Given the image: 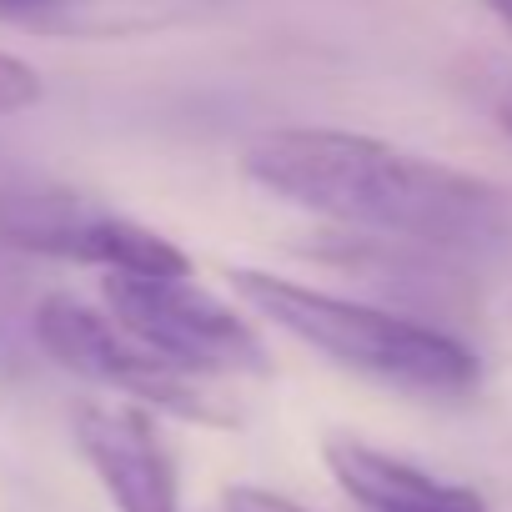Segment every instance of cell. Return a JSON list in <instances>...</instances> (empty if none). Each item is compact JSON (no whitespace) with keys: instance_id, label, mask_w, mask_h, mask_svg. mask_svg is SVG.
I'll return each instance as SVG.
<instances>
[{"instance_id":"5","label":"cell","mask_w":512,"mask_h":512,"mask_svg":"<svg viewBox=\"0 0 512 512\" xmlns=\"http://www.w3.org/2000/svg\"><path fill=\"white\" fill-rule=\"evenodd\" d=\"M0 241L36 256H61L106 272H146V277H181L191 256L166 241L161 231L76 196L66 186H16L0 191Z\"/></svg>"},{"instance_id":"7","label":"cell","mask_w":512,"mask_h":512,"mask_svg":"<svg viewBox=\"0 0 512 512\" xmlns=\"http://www.w3.org/2000/svg\"><path fill=\"white\" fill-rule=\"evenodd\" d=\"M322 457H327V472L337 477V487L362 512H487L477 487L432 477L427 467L392 457L362 437L332 432L322 442Z\"/></svg>"},{"instance_id":"6","label":"cell","mask_w":512,"mask_h":512,"mask_svg":"<svg viewBox=\"0 0 512 512\" xmlns=\"http://www.w3.org/2000/svg\"><path fill=\"white\" fill-rule=\"evenodd\" d=\"M71 437L116 512H181V472L146 407L81 402Z\"/></svg>"},{"instance_id":"9","label":"cell","mask_w":512,"mask_h":512,"mask_svg":"<svg viewBox=\"0 0 512 512\" xmlns=\"http://www.w3.org/2000/svg\"><path fill=\"white\" fill-rule=\"evenodd\" d=\"M221 512H312V507H302V502H292V497H282L272 487L236 482V487L221 492Z\"/></svg>"},{"instance_id":"8","label":"cell","mask_w":512,"mask_h":512,"mask_svg":"<svg viewBox=\"0 0 512 512\" xmlns=\"http://www.w3.org/2000/svg\"><path fill=\"white\" fill-rule=\"evenodd\" d=\"M41 101V76L36 66H26L21 56H6L0 51V116H16L26 106Z\"/></svg>"},{"instance_id":"11","label":"cell","mask_w":512,"mask_h":512,"mask_svg":"<svg viewBox=\"0 0 512 512\" xmlns=\"http://www.w3.org/2000/svg\"><path fill=\"white\" fill-rule=\"evenodd\" d=\"M492 116H497V126H502V131L512 136V86H507V91L497 96V106H492Z\"/></svg>"},{"instance_id":"4","label":"cell","mask_w":512,"mask_h":512,"mask_svg":"<svg viewBox=\"0 0 512 512\" xmlns=\"http://www.w3.org/2000/svg\"><path fill=\"white\" fill-rule=\"evenodd\" d=\"M36 342L41 352L71 372L86 377L146 412H166L181 422H206V427H231V412L221 407V397L211 392V382L171 367L166 357H156L146 342H136L106 307H91L71 292H51L36 317Z\"/></svg>"},{"instance_id":"3","label":"cell","mask_w":512,"mask_h":512,"mask_svg":"<svg viewBox=\"0 0 512 512\" xmlns=\"http://www.w3.org/2000/svg\"><path fill=\"white\" fill-rule=\"evenodd\" d=\"M101 307L156 357L171 367L211 382V377H267L272 352L256 327L226 307L216 292L181 277H146V272H106Z\"/></svg>"},{"instance_id":"1","label":"cell","mask_w":512,"mask_h":512,"mask_svg":"<svg viewBox=\"0 0 512 512\" xmlns=\"http://www.w3.org/2000/svg\"><path fill=\"white\" fill-rule=\"evenodd\" d=\"M241 171L267 196L367 241L457 256L492 251L512 236L507 196L492 181L357 131H262L241 151Z\"/></svg>"},{"instance_id":"10","label":"cell","mask_w":512,"mask_h":512,"mask_svg":"<svg viewBox=\"0 0 512 512\" xmlns=\"http://www.w3.org/2000/svg\"><path fill=\"white\" fill-rule=\"evenodd\" d=\"M56 6H76V0H0V21H36Z\"/></svg>"},{"instance_id":"2","label":"cell","mask_w":512,"mask_h":512,"mask_svg":"<svg viewBox=\"0 0 512 512\" xmlns=\"http://www.w3.org/2000/svg\"><path fill=\"white\" fill-rule=\"evenodd\" d=\"M231 287L262 322H272L292 342L322 352L327 362L377 387L427 397V402H462L482 387V357L462 337L422 317L337 297V292H322L277 272H256V267H236Z\"/></svg>"}]
</instances>
